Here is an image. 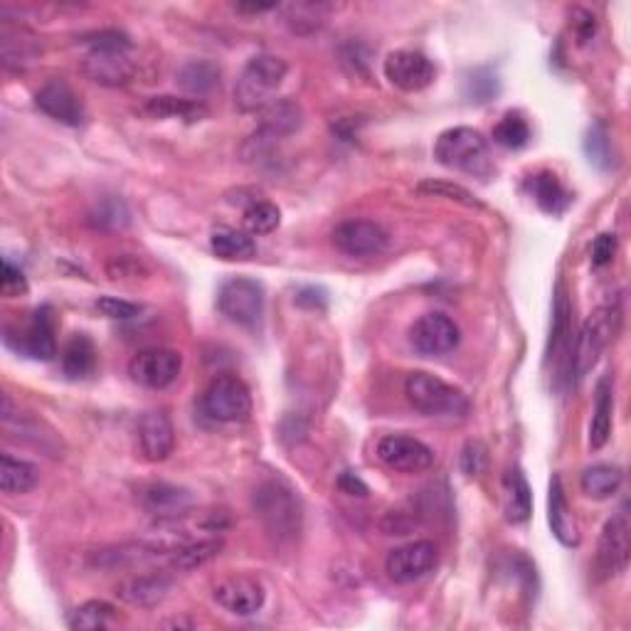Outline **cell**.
I'll return each instance as SVG.
<instances>
[{
    "mask_svg": "<svg viewBox=\"0 0 631 631\" xmlns=\"http://www.w3.org/2000/svg\"><path fill=\"white\" fill-rule=\"evenodd\" d=\"M89 52L82 60V72L101 87H126L136 77V62L132 60V40L119 30H99L79 40Z\"/></svg>",
    "mask_w": 631,
    "mask_h": 631,
    "instance_id": "6da1fadb",
    "label": "cell"
},
{
    "mask_svg": "<svg viewBox=\"0 0 631 631\" xmlns=\"http://www.w3.org/2000/svg\"><path fill=\"white\" fill-rule=\"evenodd\" d=\"M252 510L274 541L292 543L299 537L304 525V506L299 494L286 481H262L252 494Z\"/></svg>",
    "mask_w": 631,
    "mask_h": 631,
    "instance_id": "7a4b0ae2",
    "label": "cell"
},
{
    "mask_svg": "<svg viewBox=\"0 0 631 631\" xmlns=\"http://www.w3.org/2000/svg\"><path fill=\"white\" fill-rule=\"evenodd\" d=\"M286 62L276 54H255L247 60L245 70L239 72L235 85V104L245 114H255V111H264L272 101H276V91L286 79Z\"/></svg>",
    "mask_w": 631,
    "mask_h": 631,
    "instance_id": "3957f363",
    "label": "cell"
},
{
    "mask_svg": "<svg viewBox=\"0 0 631 631\" xmlns=\"http://www.w3.org/2000/svg\"><path fill=\"white\" fill-rule=\"evenodd\" d=\"M434 158L444 169L479 175V178H486L494 171L488 141L484 134L469 126H454L442 132L434 144Z\"/></svg>",
    "mask_w": 631,
    "mask_h": 631,
    "instance_id": "277c9868",
    "label": "cell"
},
{
    "mask_svg": "<svg viewBox=\"0 0 631 631\" xmlns=\"http://www.w3.org/2000/svg\"><path fill=\"white\" fill-rule=\"evenodd\" d=\"M405 397L424 417H459L461 420L471 410L469 397L459 387L424 370L405 378Z\"/></svg>",
    "mask_w": 631,
    "mask_h": 631,
    "instance_id": "5b68a950",
    "label": "cell"
},
{
    "mask_svg": "<svg viewBox=\"0 0 631 631\" xmlns=\"http://www.w3.org/2000/svg\"><path fill=\"white\" fill-rule=\"evenodd\" d=\"M619 326H621V309L617 301L599 306V309L582 323L580 336L574 341V358H572L574 378H584L597 366L599 356L619 333Z\"/></svg>",
    "mask_w": 631,
    "mask_h": 631,
    "instance_id": "8992f818",
    "label": "cell"
},
{
    "mask_svg": "<svg viewBox=\"0 0 631 631\" xmlns=\"http://www.w3.org/2000/svg\"><path fill=\"white\" fill-rule=\"evenodd\" d=\"M264 286L249 276H232L220 286L218 309L230 323L243 329H257L264 319Z\"/></svg>",
    "mask_w": 631,
    "mask_h": 631,
    "instance_id": "52a82bcc",
    "label": "cell"
},
{
    "mask_svg": "<svg viewBox=\"0 0 631 631\" xmlns=\"http://www.w3.org/2000/svg\"><path fill=\"white\" fill-rule=\"evenodd\" d=\"M202 412L222 424L245 422L252 415V395L237 375H218L202 393Z\"/></svg>",
    "mask_w": 631,
    "mask_h": 631,
    "instance_id": "ba28073f",
    "label": "cell"
},
{
    "mask_svg": "<svg viewBox=\"0 0 631 631\" xmlns=\"http://www.w3.org/2000/svg\"><path fill=\"white\" fill-rule=\"evenodd\" d=\"M304 124L301 107L292 99H276L262 111V124H259L257 134L249 136V141L245 144V151L252 148V153H247L249 158H257L267 153L280 138L292 136L294 132H299Z\"/></svg>",
    "mask_w": 631,
    "mask_h": 631,
    "instance_id": "9c48e42d",
    "label": "cell"
},
{
    "mask_svg": "<svg viewBox=\"0 0 631 631\" xmlns=\"http://www.w3.org/2000/svg\"><path fill=\"white\" fill-rule=\"evenodd\" d=\"M410 343L420 356H447V352H451L461 343V329L451 316L442 311H430L412 323Z\"/></svg>",
    "mask_w": 631,
    "mask_h": 631,
    "instance_id": "30bf717a",
    "label": "cell"
},
{
    "mask_svg": "<svg viewBox=\"0 0 631 631\" xmlns=\"http://www.w3.org/2000/svg\"><path fill=\"white\" fill-rule=\"evenodd\" d=\"M183 370V356L173 348H146L138 350L128 363V375L136 385L146 389H165L178 380Z\"/></svg>",
    "mask_w": 631,
    "mask_h": 631,
    "instance_id": "8fae6325",
    "label": "cell"
},
{
    "mask_svg": "<svg viewBox=\"0 0 631 631\" xmlns=\"http://www.w3.org/2000/svg\"><path fill=\"white\" fill-rule=\"evenodd\" d=\"M631 558V523L627 508L617 510L602 528L597 545V572L602 578H617L629 568Z\"/></svg>",
    "mask_w": 631,
    "mask_h": 631,
    "instance_id": "7c38bea8",
    "label": "cell"
},
{
    "mask_svg": "<svg viewBox=\"0 0 631 631\" xmlns=\"http://www.w3.org/2000/svg\"><path fill=\"white\" fill-rule=\"evenodd\" d=\"M440 562V547L432 541H415L395 547L385 558L387 578L397 584H412L434 572Z\"/></svg>",
    "mask_w": 631,
    "mask_h": 631,
    "instance_id": "4fadbf2b",
    "label": "cell"
},
{
    "mask_svg": "<svg viewBox=\"0 0 631 631\" xmlns=\"http://www.w3.org/2000/svg\"><path fill=\"white\" fill-rule=\"evenodd\" d=\"M570 301L568 294H565L562 284L558 286V294H555V306H553V333H550V350H547V360H550L555 368V383L558 385H572L574 368V341L570 331Z\"/></svg>",
    "mask_w": 631,
    "mask_h": 631,
    "instance_id": "5bb4252c",
    "label": "cell"
},
{
    "mask_svg": "<svg viewBox=\"0 0 631 631\" xmlns=\"http://www.w3.org/2000/svg\"><path fill=\"white\" fill-rule=\"evenodd\" d=\"M383 72L389 85L400 91H407V95L426 89L434 82V77H437L434 62L417 50L389 52L383 64Z\"/></svg>",
    "mask_w": 631,
    "mask_h": 631,
    "instance_id": "9a60e30c",
    "label": "cell"
},
{
    "mask_svg": "<svg viewBox=\"0 0 631 631\" xmlns=\"http://www.w3.org/2000/svg\"><path fill=\"white\" fill-rule=\"evenodd\" d=\"M331 243L346 257H375L385 252L389 237L375 220H346L331 232Z\"/></svg>",
    "mask_w": 631,
    "mask_h": 631,
    "instance_id": "2e32d148",
    "label": "cell"
},
{
    "mask_svg": "<svg viewBox=\"0 0 631 631\" xmlns=\"http://www.w3.org/2000/svg\"><path fill=\"white\" fill-rule=\"evenodd\" d=\"M378 459L400 473H422L434 463V451L407 434H385L375 447Z\"/></svg>",
    "mask_w": 631,
    "mask_h": 631,
    "instance_id": "e0dca14e",
    "label": "cell"
},
{
    "mask_svg": "<svg viewBox=\"0 0 631 631\" xmlns=\"http://www.w3.org/2000/svg\"><path fill=\"white\" fill-rule=\"evenodd\" d=\"M212 599L218 605L237 617H252L264 607L267 592L262 582L249 578V574H230L212 587Z\"/></svg>",
    "mask_w": 631,
    "mask_h": 631,
    "instance_id": "ac0fdd59",
    "label": "cell"
},
{
    "mask_svg": "<svg viewBox=\"0 0 631 631\" xmlns=\"http://www.w3.org/2000/svg\"><path fill=\"white\" fill-rule=\"evenodd\" d=\"M35 104L42 114L64 126H82L87 122V111L74 89L62 79H52L35 95Z\"/></svg>",
    "mask_w": 631,
    "mask_h": 631,
    "instance_id": "d6986e66",
    "label": "cell"
},
{
    "mask_svg": "<svg viewBox=\"0 0 631 631\" xmlns=\"http://www.w3.org/2000/svg\"><path fill=\"white\" fill-rule=\"evenodd\" d=\"M138 451L141 457L151 463H161L173 454L175 449V432L171 424V417L163 410L144 412L138 420Z\"/></svg>",
    "mask_w": 631,
    "mask_h": 631,
    "instance_id": "ffe728a7",
    "label": "cell"
},
{
    "mask_svg": "<svg viewBox=\"0 0 631 631\" xmlns=\"http://www.w3.org/2000/svg\"><path fill=\"white\" fill-rule=\"evenodd\" d=\"M171 587H173V582L165 572H144V574H132V578L119 582L114 595L132 607L153 609L161 605L165 597H169Z\"/></svg>",
    "mask_w": 631,
    "mask_h": 631,
    "instance_id": "44dd1931",
    "label": "cell"
},
{
    "mask_svg": "<svg viewBox=\"0 0 631 631\" xmlns=\"http://www.w3.org/2000/svg\"><path fill=\"white\" fill-rule=\"evenodd\" d=\"M141 504L158 521H175L185 518L195 506L193 491L173 484H151L141 491Z\"/></svg>",
    "mask_w": 631,
    "mask_h": 631,
    "instance_id": "7402d4cb",
    "label": "cell"
},
{
    "mask_svg": "<svg viewBox=\"0 0 631 631\" xmlns=\"http://www.w3.org/2000/svg\"><path fill=\"white\" fill-rule=\"evenodd\" d=\"M547 523H550L553 535L558 537L565 547L580 545V528L578 521H574L568 504V494H565L562 479L558 473L550 479V491H547Z\"/></svg>",
    "mask_w": 631,
    "mask_h": 631,
    "instance_id": "603a6c76",
    "label": "cell"
},
{
    "mask_svg": "<svg viewBox=\"0 0 631 631\" xmlns=\"http://www.w3.org/2000/svg\"><path fill=\"white\" fill-rule=\"evenodd\" d=\"M17 350L37 360H52L58 356V341H54V319L50 309H37L27 329L17 336Z\"/></svg>",
    "mask_w": 631,
    "mask_h": 631,
    "instance_id": "cb8c5ba5",
    "label": "cell"
},
{
    "mask_svg": "<svg viewBox=\"0 0 631 631\" xmlns=\"http://www.w3.org/2000/svg\"><path fill=\"white\" fill-rule=\"evenodd\" d=\"M615 422V383L611 378H602L595 389V415L590 422V447L602 449L611 437Z\"/></svg>",
    "mask_w": 631,
    "mask_h": 631,
    "instance_id": "d4e9b609",
    "label": "cell"
},
{
    "mask_svg": "<svg viewBox=\"0 0 631 631\" xmlns=\"http://www.w3.org/2000/svg\"><path fill=\"white\" fill-rule=\"evenodd\" d=\"M220 550H222V541H218V537L185 541L181 545H175L173 550L165 555V562H169L171 570L190 572V570L202 568V565H208L210 560H215Z\"/></svg>",
    "mask_w": 631,
    "mask_h": 631,
    "instance_id": "484cf974",
    "label": "cell"
},
{
    "mask_svg": "<svg viewBox=\"0 0 631 631\" xmlns=\"http://www.w3.org/2000/svg\"><path fill=\"white\" fill-rule=\"evenodd\" d=\"M504 508L510 523H523L533 514V491L518 467L508 469L504 477Z\"/></svg>",
    "mask_w": 631,
    "mask_h": 631,
    "instance_id": "4316f807",
    "label": "cell"
},
{
    "mask_svg": "<svg viewBox=\"0 0 631 631\" xmlns=\"http://www.w3.org/2000/svg\"><path fill=\"white\" fill-rule=\"evenodd\" d=\"M146 116L151 119H183V122H200V119L208 116V107L198 99H183V97H151L146 99V104L141 107Z\"/></svg>",
    "mask_w": 631,
    "mask_h": 631,
    "instance_id": "83f0119b",
    "label": "cell"
},
{
    "mask_svg": "<svg viewBox=\"0 0 631 631\" xmlns=\"http://www.w3.org/2000/svg\"><path fill=\"white\" fill-rule=\"evenodd\" d=\"M97 346L95 341L85 333H77V336H72L67 346L62 350V370L64 375L72 378V380H82V378H89L95 373L97 368Z\"/></svg>",
    "mask_w": 631,
    "mask_h": 631,
    "instance_id": "f1b7e54d",
    "label": "cell"
},
{
    "mask_svg": "<svg viewBox=\"0 0 631 631\" xmlns=\"http://www.w3.org/2000/svg\"><path fill=\"white\" fill-rule=\"evenodd\" d=\"M528 190H531L533 200L541 206V210L550 212V215H560V212L570 206V193L558 181V175L550 171L535 173L528 178Z\"/></svg>",
    "mask_w": 631,
    "mask_h": 631,
    "instance_id": "f546056e",
    "label": "cell"
},
{
    "mask_svg": "<svg viewBox=\"0 0 631 631\" xmlns=\"http://www.w3.org/2000/svg\"><path fill=\"white\" fill-rule=\"evenodd\" d=\"M621 481H624V471L619 467H611V463H595V467H587L580 477V488L582 494L592 500H605L611 498L621 488Z\"/></svg>",
    "mask_w": 631,
    "mask_h": 631,
    "instance_id": "4dcf8cb0",
    "label": "cell"
},
{
    "mask_svg": "<svg viewBox=\"0 0 631 631\" xmlns=\"http://www.w3.org/2000/svg\"><path fill=\"white\" fill-rule=\"evenodd\" d=\"M40 481V471H37L35 463L25 461V459H15L11 454H3L0 457V488L5 494L17 496V494H27L33 491Z\"/></svg>",
    "mask_w": 631,
    "mask_h": 631,
    "instance_id": "1f68e13d",
    "label": "cell"
},
{
    "mask_svg": "<svg viewBox=\"0 0 631 631\" xmlns=\"http://www.w3.org/2000/svg\"><path fill=\"white\" fill-rule=\"evenodd\" d=\"M210 247L225 262H249L257 255V243L249 232H237L227 227L212 232Z\"/></svg>",
    "mask_w": 631,
    "mask_h": 631,
    "instance_id": "d6a6232c",
    "label": "cell"
},
{
    "mask_svg": "<svg viewBox=\"0 0 631 631\" xmlns=\"http://www.w3.org/2000/svg\"><path fill=\"white\" fill-rule=\"evenodd\" d=\"M178 85L183 89H188L190 95H210L212 89L220 85V70L212 62L206 60H193L188 64H183V70L178 72Z\"/></svg>",
    "mask_w": 631,
    "mask_h": 631,
    "instance_id": "836d02e7",
    "label": "cell"
},
{
    "mask_svg": "<svg viewBox=\"0 0 631 631\" xmlns=\"http://www.w3.org/2000/svg\"><path fill=\"white\" fill-rule=\"evenodd\" d=\"M114 619H116L114 605H109V602L104 599H89L82 607H77V611H74L70 619V627L79 631H99V629H107L109 624H114Z\"/></svg>",
    "mask_w": 631,
    "mask_h": 631,
    "instance_id": "e575fe53",
    "label": "cell"
},
{
    "mask_svg": "<svg viewBox=\"0 0 631 631\" xmlns=\"http://www.w3.org/2000/svg\"><path fill=\"white\" fill-rule=\"evenodd\" d=\"M494 141L498 146L510 148V151L523 148L531 141V124H528L523 114H518V111H508L494 128Z\"/></svg>",
    "mask_w": 631,
    "mask_h": 631,
    "instance_id": "d590c367",
    "label": "cell"
},
{
    "mask_svg": "<svg viewBox=\"0 0 631 631\" xmlns=\"http://www.w3.org/2000/svg\"><path fill=\"white\" fill-rule=\"evenodd\" d=\"M245 227L249 235H269L280 227L282 212L272 202H255L245 210Z\"/></svg>",
    "mask_w": 631,
    "mask_h": 631,
    "instance_id": "8d00e7d4",
    "label": "cell"
},
{
    "mask_svg": "<svg viewBox=\"0 0 631 631\" xmlns=\"http://www.w3.org/2000/svg\"><path fill=\"white\" fill-rule=\"evenodd\" d=\"M417 193L430 195V198H447L454 202H461L467 208H481V202L477 200V195L469 193L467 188L454 183H444V181H422L417 185Z\"/></svg>",
    "mask_w": 631,
    "mask_h": 631,
    "instance_id": "74e56055",
    "label": "cell"
},
{
    "mask_svg": "<svg viewBox=\"0 0 631 631\" xmlns=\"http://www.w3.org/2000/svg\"><path fill=\"white\" fill-rule=\"evenodd\" d=\"M107 274L111 282H136L146 280L148 267L144 264V259L134 255H116L107 262Z\"/></svg>",
    "mask_w": 631,
    "mask_h": 631,
    "instance_id": "f35d334b",
    "label": "cell"
},
{
    "mask_svg": "<svg viewBox=\"0 0 631 631\" xmlns=\"http://www.w3.org/2000/svg\"><path fill=\"white\" fill-rule=\"evenodd\" d=\"M584 153H587L590 163L597 165V169H609L611 165V148H609V136L607 128L602 124H595L584 136Z\"/></svg>",
    "mask_w": 631,
    "mask_h": 631,
    "instance_id": "ab89813d",
    "label": "cell"
},
{
    "mask_svg": "<svg viewBox=\"0 0 631 631\" xmlns=\"http://www.w3.org/2000/svg\"><path fill=\"white\" fill-rule=\"evenodd\" d=\"M95 306L101 316H107V319H111V321H132V319H136L138 313H141V306L124 301V299H116V296H101Z\"/></svg>",
    "mask_w": 631,
    "mask_h": 631,
    "instance_id": "60d3db41",
    "label": "cell"
},
{
    "mask_svg": "<svg viewBox=\"0 0 631 631\" xmlns=\"http://www.w3.org/2000/svg\"><path fill=\"white\" fill-rule=\"evenodd\" d=\"M0 289L8 296V299H13V296H21L27 292V282L21 269H17L11 259H5L3 262V276H0Z\"/></svg>",
    "mask_w": 631,
    "mask_h": 631,
    "instance_id": "b9f144b4",
    "label": "cell"
},
{
    "mask_svg": "<svg viewBox=\"0 0 631 631\" xmlns=\"http://www.w3.org/2000/svg\"><path fill=\"white\" fill-rule=\"evenodd\" d=\"M590 255H592V264L595 267L611 264V259L617 257V235H611V232L599 235L595 243H592Z\"/></svg>",
    "mask_w": 631,
    "mask_h": 631,
    "instance_id": "7bdbcfd3",
    "label": "cell"
},
{
    "mask_svg": "<svg viewBox=\"0 0 631 631\" xmlns=\"http://www.w3.org/2000/svg\"><path fill=\"white\" fill-rule=\"evenodd\" d=\"M486 467V449L479 442H469L461 451V471L467 477H477Z\"/></svg>",
    "mask_w": 631,
    "mask_h": 631,
    "instance_id": "ee69618b",
    "label": "cell"
},
{
    "mask_svg": "<svg viewBox=\"0 0 631 631\" xmlns=\"http://www.w3.org/2000/svg\"><path fill=\"white\" fill-rule=\"evenodd\" d=\"M338 486H341L343 494H348V496H368V486L352 471H343L341 473Z\"/></svg>",
    "mask_w": 631,
    "mask_h": 631,
    "instance_id": "f6af8a7d",
    "label": "cell"
},
{
    "mask_svg": "<svg viewBox=\"0 0 631 631\" xmlns=\"http://www.w3.org/2000/svg\"><path fill=\"white\" fill-rule=\"evenodd\" d=\"M296 304L299 306H309V309H326V294L321 289H304L296 296Z\"/></svg>",
    "mask_w": 631,
    "mask_h": 631,
    "instance_id": "bcb514c9",
    "label": "cell"
},
{
    "mask_svg": "<svg viewBox=\"0 0 631 631\" xmlns=\"http://www.w3.org/2000/svg\"><path fill=\"white\" fill-rule=\"evenodd\" d=\"M274 8H280L276 3H237L235 11L237 13H267V11H274Z\"/></svg>",
    "mask_w": 631,
    "mask_h": 631,
    "instance_id": "7dc6e473",
    "label": "cell"
}]
</instances>
